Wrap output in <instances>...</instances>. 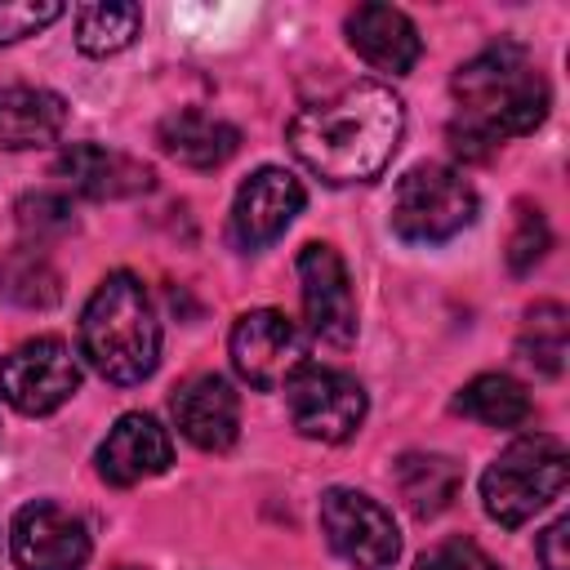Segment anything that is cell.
I'll return each instance as SVG.
<instances>
[{
    "label": "cell",
    "mask_w": 570,
    "mask_h": 570,
    "mask_svg": "<svg viewBox=\"0 0 570 570\" xmlns=\"http://www.w3.org/2000/svg\"><path fill=\"white\" fill-rule=\"evenodd\" d=\"M321 530L330 539V548L356 566V570H387L401 557V530L392 521V512L347 485H334L321 494Z\"/></svg>",
    "instance_id": "cell-8"
},
{
    "label": "cell",
    "mask_w": 570,
    "mask_h": 570,
    "mask_svg": "<svg viewBox=\"0 0 570 570\" xmlns=\"http://www.w3.org/2000/svg\"><path fill=\"white\" fill-rule=\"evenodd\" d=\"M548 249V223L534 205H517V223L508 236V267L512 272H530Z\"/></svg>",
    "instance_id": "cell-25"
},
{
    "label": "cell",
    "mask_w": 570,
    "mask_h": 570,
    "mask_svg": "<svg viewBox=\"0 0 570 570\" xmlns=\"http://www.w3.org/2000/svg\"><path fill=\"white\" fill-rule=\"evenodd\" d=\"M80 356L107 383H142L160 356V325L134 272H111L80 312Z\"/></svg>",
    "instance_id": "cell-3"
},
{
    "label": "cell",
    "mask_w": 570,
    "mask_h": 570,
    "mask_svg": "<svg viewBox=\"0 0 570 570\" xmlns=\"http://www.w3.org/2000/svg\"><path fill=\"white\" fill-rule=\"evenodd\" d=\"M405 107L379 80H356L289 120V151L330 187L379 178L401 142Z\"/></svg>",
    "instance_id": "cell-1"
},
{
    "label": "cell",
    "mask_w": 570,
    "mask_h": 570,
    "mask_svg": "<svg viewBox=\"0 0 570 570\" xmlns=\"http://www.w3.org/2000/svg\"><path fill=\"white\" fill-rule=\"evenodd\" d=\"M454 410L485 423V428H521L530 419V396L517 379L508 374H476L472 383H463V392L454 396Z\"/></svg>",
    "instance_id": "cell-20"
},
{
    "label": "cell",
    "mask_w": 570,
    "mask_h": 570,
    "mask_svg": "<svg viewBox=\"0 0 570 570\" xmlns=\"http://www.w3.org/2000/svg\"><path fill=\"white\" fill-rule=\"evenodd\" d=\"M80 387V365L71 356V347L53 334L45 338H27L18 343L4 361H0V396L18 410V414H53L58 405H67Z\"/></svg>",
    "instance_id": "cell-9"
},
{
    "label": "cell",
    "mask_w": 570,
    "mask_h": 570,
    "mask_svg": "<svg viewBox=\"0 0 570 570\" xmlns=\"http://www.w3.org/2000/svg\"><path fill=\"white\" fill-rule=\"evenodd\" d=\"M298 294H303V316H307L312 338L330 347H347L356 338L352 276L334 245L312 240L298 249Z\"/></svg>",
    "instance_id": "cell-10"
},
{
    "label": "cell",
    "mask_w": 570,
    "mask_h": 570,
    "mask_svg": "<svg viewBox=\"0 0 570 570\" xmlns=\"http://www.w3.org/2000/svg\"><path fill=\"white\" fill-rule=\"evenodd\" d=\"M298 209H303V183L289 169L263 165L240 183L232 200V223H227L232 240L240 249H263L294 223Z\"/></svg>",
    "instance_id": "cell-12"
},
{
    "label": "cell",
    "mask_w": 570,
    "mask_h": 570,
    "mask_svg": "<svg viewBox=\"0 0 570 570\" xmlns=\"http://www.w3.org/2000/svg\"><path fill=\"white\" fill-rule=\"evenodd\" d=\"M142 27L138 4H80L76 9V49L89 58H107L134 45Z\"/></svg>",
    "instance_id": "cell-22"
},
{
    "label": "cell",
    "mask_w": 570,
    "mask_h": 570,
    "mask_svg": "<svg viewBox=\"0 0 570 570\" xmlns=\"http://www.w3.org/2000/svg\"><path fill=\"white\" fill-rule=\"evenodd\" d=\"M62 125H67V102L53 89H36V85L0 89V147L9 151L49 147L58 142Z\"/></svg>",
    "instance_id": "cell-18"
},
{
    "label": "cell",
    "mask_w": 570,
    "mask_h": 570,
    "mask_svg": "<svg viewBox=\"0 0 570 570\" xmlns=\"http://www.w3.org/2000/svg\"><path fill=\"white\" fill-rule=\"evenodd\" d=\"M232 365L236 374L258 387V392H276L285 387L303 365H307V338L303 330L276 312V307H254L245 316H236L232 338H227Z\"/></svg>",
    "instance_id": "cell-7"
},
{
    "label": "cell",
    "mask_w": 570,
    "mask_h": 570,
    "mask_svg": "<svg viewBox=\"0 0 570 570\" xmlns=\"http://www.w3.org/2000/svg\"><path fill=\"white\" fill-rule=\"evenodd\" d=\"M566 539H570V521H566V517H557V521L539 534V561H543V570H570Z\"/></svg>",
    "instance_id": "cell-28"
},
{
    "label": "cell",
    "mask_w": 570,
    "mask_h": 570,
    "mask_svg": "<svg viewBox=\"0 0 570 570\" xmlns=\"http://www.w3.org/2000/svg\"><path fill=\"white\" fill-rule=\"evenodd\" d=\"M392 481H396V494L405 499V508L414 517H436V512H445L454 503V494L463 485V468L450 454L414 450V454L396 459Z\"/></svg>",
    "instance_id": "cell-19"
},
{
    "label": "cell",
    "mask_w": 570,
    "mask_h": 570,
    "mask_svg": "<svg viewBox=\"0 0 570 570\" xmlns=\"http://www.w3.org/2000/svg\"><path fill=\"white\" fill-rule=\"evenodd\" d=\"M156 142L165 156H174L178 165H191V169H218L236 156L240 147V129L209 116V111H174L160 120L156 129Z\"/></svg>",
    "instance_id": "cell-17"
},
{
    "label": "cell",
    "mask_w": 570,
    "mask_h": 570,
    "mask_svg": "<svg viewBox=\"0 0 570 570\" xmlns=\"http://www.w3.org/2000/svg\"><path fill=\"white\" fill-rule=\"evenodd\" d=\"M347 45L379 71H392V76H405L419 53H423V40H419V27L392 9V4H356L347 13Z\"/></svg>",
    "instance_id": "cell-16"
},
{
    "label": "cell",
    "mask_w": 570,
    "mask_h": 570,
    "mask_svg": "<svg viewBox=\"0 0 570 570\" xmlns=\"http://www.w3.org/2000/svg\"><path fill=\"white\" fill-rule=\"evenodd\" d=\"M18 227L27 236V245H40L45 240H58L76 227V214H71V200L58 196V191H27L18 200Z\"/></svg>",
    "instance_id": "cell-24"
},
{
    "label": "cell",
    "mask_w": 570,
    "mask_h": 570,
    "mask_svg": "<svg viewBox=\"0 0 570 570\" xmlns=\"http://www.w3.org/2000/svg\"><path fill=\"white\" fill-rule=\"evenodd\" d=\"M174 423L178 432L196 445V450H209V454H223L236 445L240 436V396L232 392V383L223 374H196L187 379L174 401Z\"/></svg>",
    "instance_id": "cell-13"
},
{
    "label": "cell",
    "mask_w": 570,
    "mask_h": 570,
    "mask_svg": "<svg viewBox=\"0 0 570 570\" xmlns=\"http://www.w3.org/2000/svg\"><path fill=\"white\" fill-rule=\"evenodd\" d=\"M450 89L459 98L450 147L468 160H485L499 138L534 134L548 116V80L539 76L534 58L512 40H499L468 58L454 71Z\"/></svg>",
    "instance_id": "cell-2"
},
{
    "label": "cell",
    "mask_w": 570,
    "mask_h": 570,
    "mask_svg": "<svg viewBox=\"0 0 570 570\" xmlns=\"http://www.w3.org/2000/svg\"><path fill=\"white\" fill-rule=\"evenodd\" d=\"M125 570H138V566H125Z\"/></svg>",
    "instance_id": "cell-29"
},
{
    "label": "cell",
    "mask_w": 570,
    "mask_h": 570,
    "mask_svg": "<svg viewBox=\"0 0 570 570\" xmlns=\"http://www.w3.org/2000/svg\"><path fill=\"white\" fill-rule=\"evenodd\" d=\"M566 334H570V321H566V307L561 303H534L525 312V330L517 338V352L525 365H534L539 374H561L566 365Z\"/></svg>",
    "instance_id": "cell-23"
},
{
    "label": "cell",
    "mask_w": 570,
    "mask_h": 570,
    "mask_svg": "<svg viewBox=\"0 0 570 570\" xmlns=\"http://www.w3.org/2000/svg\"><path fill=\"white\" fill-rule=\"evenodd\" d=\"M476 218V191L472 183L450 165H414L401 174L392 191V227L401 240L414 245H441L459 236Z\"/></svg>",
    "instance_id": "cell-5"
},
{
    "label": "cell",
    "mask_w": 570,
    "mask_h": 570,
    "mask_svg": "<svg viewBox=\"0 0 570 570\" xmlns=\"http://www.w3.org/2000/svg\"><path fill=\"white\" fill-rule=\"evenodd\" d=\"M9 548L18 570H80L89 561V530L62 503L36 499L18 508L9 525Z\"/></svg>",
    "instance_id": "cell-11"
},
{
    "label": "cell",
    "mask_w": 570,
    "mask_h": 570,
    "mask_svg": "<svg viewBox=\"0 0 570 570\" xmlns=\"http://www.w3.org/2000/svg\"><path fill=\"white\" fill-rule=\"evenodd\" d=\"M174 463V441L169 432L142 414V410H129L116 419V428L107 432V441L98 445V476L107 485H138V481H151L160 476L165 468Z\"/></svg>",
    "instance_id": "cell-14"
},
{
    "label": "cell",
    "mask_w": 570,
    "mask_h": 570,
    "mask_svg": "<svg viewBox=\"0 0 570 570\" xmlns=\"http://www.w3.org/2000/svg\"><path fill=\"white\" fill-rule=\"evenodd\" d=\"M0 289L18 307H53L62 294V281H58V267L49 263V254L40 245H13L0 258Z\"/></svg>",
    "instance_id": "cell-21"
},
{
    "label": "cell",
    "mask_w": 570,
    "mask_h": 570,
    "mask_svg": "<svg viewBox=\"0 0 570 570\" xmlns=\"http://www.w3.org/2000/svg\"><path fill=\"white\" fill-rule=\"evenodd\" d=\"M53 174L89 200H125V196H138L151 187V169L142 160L111 151V147H98V142L62 147V156L53 160Z\"/></svg>",
    "instance_id": "cell-15"
},
{
    "label": "cell",
    "mask_w": 570,
    "mask_h": 570,
    "mask_svg": "<svg viewBox=\"0 0 570 570\" xmlns=\"http://www.w3.org/2000/svg\"><path fill=\"white\" fill-rule=\"evenodd\" d=\"M570 476V454L557 436L548 432H530L517 436L481 476V503L485 517L499 525H525L534 512H543Z\"/></svg>",
    "instance_id": "cell-4"
},
{
    "label": "cell",
    "mask_w": 570,
    "mask_h": 570,
    "mask_svg": "<svg viewBox=\"0 0 570 570\" xmlns=\"http://www.w3.org/2000/svg\"><path fill=\"white\" fill-rule=\"evenodd\" d=\"M414 570H499L476 543H468V539H445V543H436V548H428L419 561H414Z\"/></svg>",
    "instance_id": "cell-27"
},
{
    "label": "cell",
    "mask_w": 570,
    "mask_h": 570,
    "mask_svg": "<svg viewBox=\"0 0 570 570\" xmlns=\"http://www.w3.org/2000/svg\"><path fill=\"white\" fill-rule=\"evenodd\" d=\"M58 18H62V4H31V0L0 4V45L27 40V36H36L40 27L58 22Z\"/></svg>",
    "instance_id": "cell-26"
},
{
    "label": "cell",
    "mask_w": 570,
    "mask_h": 570,
    "mask_svg": "<svg viewBox=\"0 0 570 570\" xmlns=\"http://www.w3.org/2000/svg\"><path fill=\"white\" fill-rule=\"evenodd\" d=\"M285 405H289L294 432L325 445L347 441L365 423V387L352 374L312 365V361L285 383Z\"/></svg>",
    "instance_id": "cell-6"
}]
</instances>
